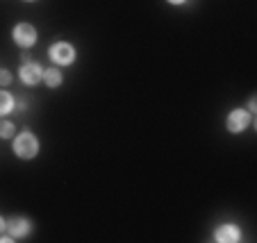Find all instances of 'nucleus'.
<instances>
[{"instance_id": "obj_1", "label": "nucleus", "mask_w": 257, "mask_h": 243, "mask_svg": "<svg viewBox=\"0 0 257 243\" xmlns=\"http://www.w3.org/2000/svg\"><path fill=\"white\" fill-rule=\"evenodd\" d=\"M14 152L21 157V159H32L39 152V141L32 132H21L14 139Z\"/></svg>"}, {"instance_id": "obj_2", "label": "nucleus", "mask_w": 257, "mask_h": 243, "mask_svg": "<svg viewBox=\"0 0 257 243\" xmlns=\"http://www.w3.org/2000/svg\"><path fill=\"white\" fill-rule=\"evenodd\" d=\"M48 57L53 59L55 64H59V66H68V64H73V59H75V50H73L71 44H64V41H59V44L50 46Z\"/></svg>"}, {"instance_id": "obj_3", "label": "nucleus", "mask_w": 257, "mask_h": 243, "mask_svg": "<svg viewBox=\"0 0 257 243\" xmlns=\"http://www.w3.org/2000/svg\"><path fill=\"white\" fill-rule=\"evenodd\" d=\"M14 41L21 46V48H30V46H34V41H37V30L32 28L30 23H19L14 28Z\"/></svg>"}, {"instance_id": "obj_4", "label": "nucleus", "mask_w": 257, "mask_h": 243, "mask_svg": "<svg viewBox=\"0 0 257 243\" xmlns=\"http://www.w3.org/2000/svg\"><path fill=\"white\" fill-rule=\"evenodd\" d=\"M44 78V68L39 66V64H23L21 66V80H23V84H28V87H34V84H39V80Z\"/></svg>"}, {"instance_id": "obj_5", "label": "nucleus", "mask_w": 257, "mask_h": 243, "mask_svg": "<svg viewBox=\"0 0 257 243\" xmlns=\"http://www.w3.org/2000/svg\"><path fill=\"white\" fill-rule=\"evenodd\" d=\"M250 125V114L246 112V109H234L232 114L228 116V130L230 132H243L246 127Z\"/></svg>"}, {"instance_id": "obj_6", "label": "nucleus", "mask_w": 257, "mask_h": 243, "mask_svg": "<svg viewBox=\"0 0 257 243\" xmlns=\"http://www.w3.org/2000/svg\"><path fill=\"white\" fill-rule=\"evenodd\" d=\"M214 238L221 243H234L241 238V232H239L237 225H221V227L214 232Z\"/></svg>"}, {"instance_id": "obj_7", "label": "nucleus", "mask_w": 257, "mask_h": 243, "mask_svg": "<svg viewBox=\"0 0 257 243\" xmlns=\"http://www.w3.org/2000/svg\"><path fill=\"white\" fill-rule=\"evenodd\" d=\"M5 229L10 232L12 238H23L30 234V223H28V218H12L5 225Z\"/></svg>"}, {"instance_id": "obj_8", "label": "nucleus", "mask_w": 257, "mask_h": 243, "mask_svg": "<svg viewBox=\"0 0 257 243\" xmlns=\"http://www.w3.org/2000/svg\"><path fill=\"white\" fill-rule=\"evenodd\" d=\"M41 80H44L50 89H55V87H59V84H62V71H59V68H46L44 78H41Z\"/></svg>"}, {"instance_id": "obj_9", "label": "nucleus", "mask_w": 257, "mask_h": 243, "mask_svg": "<svg viewBox=\"0 0 257 243\" xmlns=\"http://www.w3.org/2000/svg\"><path fill=\"white\" fill-rule=\"evenodd\" d=\"M12 109H14V100H12V96L7 91H0V116L10 114Z\"/></svg>"}, {"instance_id": "obj_10", "label": "nucleus", "mask_w": 257, "mask_h": 243, "mask_svg": "<svg viewBox=\"0 0 257 243\" xmlns=\"http://www.w3.org/2000/svg\"><path fill=\"white\" fill-rule=\"evenodd\" d=\"M0 136H3V139H10V136H14V123H10V121L0 123Z\"/></svg>"}, {"instance_id": "obj_11", "label": "nucleus", "mask_w": 257, "mask_h": 243, "mask_svg": "<svg viewBox=\"0 0 257 243\" xmlns=\"http://www.w3.org/2000/svg\"><path fill=\"white\" fill-rule=\"evenodd\" d=\"M10 82H12L10 71H5V68H0V87H7Z\"/></svg>"}, {"instance_id": "obj_12", "label": "nucleus", "mask_w": 257, "mask_h": 243, "mask_svg": "<svg viewBox=\"0 0 257 243\" xmlns=\"http://www.w3.org/2000/svg\"><path fill=\"white\" fill-rule=\"evenodd\" d=\"M21 59H23V64H30V62H32V55L25 53V55H21Z\"/></svg>"}, {"instance_id": "obj_13", "label": "nucleus", "mask_w": 257, "mask_h": 243, "mask_svg": "<svg viewBox=\"0 0 257 243\" xmlns=\"http://www.w3.org/2000/svg\"><path fill=\"white\" fill-rule=\"evenodd\" d=\"M248 109H250V112H257V109H255V98H250V102H248Z\"/></svg>"}, {"instance_id": "obj_14", "label": "nucleus", "mask_w": 257, "mask_h": 243, "mask_svg": "<svg viewBox=\"0 0 257 243\" xmlns=\"http://www.w3.org/2000/svg\"><path fill=\"white\" fill-rule=\"evenodd\" d=\"M5 225H7V223H5V220H3V216H0V234H3V229H5Z\"/></svg>"}, {"instance_id": "obj_15", "label": "nucleus", "mask_w": 257, "mask_h": 243, "mask_svg": "<svg viewBox=\"0 0 257 243\" xmlns=\"http://www.w3.org/2000/svg\"><path fill=\"white\" fill-rule=\"evenodd\" d=\"M171 5H182V3H185V0H169Z\"/></svg>"}, {"instance_id": "obj_16", "label": "nucleus", "mask_w": 257, "mask_h": 243, "mask_svg": "<svg viewBox=\"0 0 257 243\" xmlns=\"http://www.w3.org/2000/svg\"><path fill=\"white\" fill-rule=\"evenodd\" d=\"M3 241L7 243V241H14V238H12V236H0V243H3Z\"/></svg>"}]
</instances>
